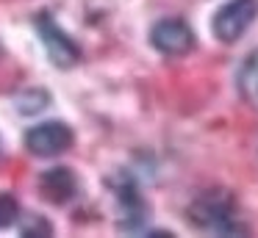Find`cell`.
<instances>
[{
    "label": "cell",
    "instance_id": "3957f363",
    "mask_svg": "<svg viewBox=\"0 0 258 238\" xmlns=\"http://www.w3.org/2000/svg\"><path fill=\"white\" fill-rule=\"evenodd\" d=\"M34 28H36V33H39L42 44H45V50H47V58H50L58 69H70V66H75L81 61V47L61 31V25H58L47 11H39V14L34 17Z\"/></svg>",
    "mask_w": 258,
    "mask_h": 238
},
{
    "label": "cell",
    "instance_id": "8992f818",
    "mask_svg": "<svg viewBox=\"0 0 258 238\" xmlns=\"http://www.w3.org/2000/svg\"><path fill=\"white\" fill-rule=\"evenodd\" d=\"M39 194L53 205H67L78 194V177L70 166H53L39 175Z\"/></svg>",
    "mask_w": 258,
    "mask_h": 238
},
{
    "label": "cell",
    "instance_id": "6da1fadb",
    "mask_svg": "<svg viewBox=\"0 0 258 238\" xmlns=\"http://www.w3.org/2000/svg\"><path fill=\"white\" fill-rule=\"evenodd\" d=\"M189 221L200 230L217 232V235H233V232H247L244 224H239L236 216V199L225 188H208L195 202L189 205Z\"/></svg>",
    "mask_w": 258,
    "mask_h": 238
},
{
    "label": "cell",
    "instance_id": "5b68a950",
    "mask_svg": "<svg viewBox=\"0 0 258 238\" xmlns=\"http://www.w3.org/2000/svg\"><path fill=\"white\" fill-rule=\"evenodd\" d=\"M73 141H75L73 127L58 122V119L34 125L25 133V147H28V152L36 155V158H56V155L67 152V149L73 147Z\"/></svg>",
    "mask_w": 258,
    "mask_h": 238
},
{
    "label": "cell",
    "instance_id": "30bf717a",
    "mask_svg": "<svg viewBox=\"0 0 258 238\" xmlns=\"http://www.w3.org/2000/svg\"><path fill=\"white\" fill-rule=\"evenodd\" d=\"M20 232H23V235H28V238H34V235L45 238V235H53V227H50V221L42 219V216H28V221H23Z\"/></svg>",
    "mask_w": 258,
    "mask_h": 238
},
{
    "label": "cell",
    "instance_id": "52a82bcc",
    "mask_svg": "<svg viewBox=\"0 0 258 238\" xmlns=\"http://www.w3.org/2000/svg\"><path fill=\"white\" fill-rule=\"evenodd\" d=\"M236 89H239L244 103H258V50H252L241 61L239 72H236Z\"/></svg>",
    "mask_w": 258,
    "mask_h": 238
},
{
    "label": "cell",
    "instance_id": "9c48e42d",
    "mask_svg": "<svg viewBox=\"0 0 258 238\" xmlns=\"http://www.w3.org/2000/svg\"><path fill=\"white\" fill-rule=\"evenodd\" d=\"M20 219V205L12 194H0V230L3 227H12Z\"/></svg>",
    "mask_w": 258,
    "mask_h": 238
},
{
    "label": "cell",
    "instance_id": "277c9868",
    "mask_svg": "<svg viewBox=\"0 0 258 238\" xmlns=\"http://www.w3.org/2000/svg\"><path fill=\"white\" fill-rule=\"evenodd\" d=\"M150 44L161 55L180 58V55H189L195 50L197 39H195V31H191L189 22L178 20V17H167V20H158L150 28Z\"/></svg>",
    "mask_w": 258,
    "mask_h": 238
},
{
    "label": "cell",
    "instance_id": "ba28073f",
    "mask_svg": "<svg viewBox=\"0 0 258 238\" xmlns=\"http://www.w3.org/2000/svg\"><path fill=\"white\" fill-rule=\"evenodd\" d=\"M17 111L20 114H39V111L47 108V103H50V94L45 92V89H28V92L17 94Z\"/></svg>",
    "mask_w": 258,
    "mask_h": 238
},
{
    "label": "cell",
    "instance_id": "7a4b0ae2",
    "mask_svg": "<svg viewBox=\"0 0 258 238\" xmlns=\"http://www.w3.org/2000/svg\"><path fill=\"white\" fill-rule=\"evenodd\" d=\"M258 20V0H228L211 20V31L222 44H233Z\"/></svg>",
    "mask_w": 258,
    "mask_h": 238
}]
</instances>
